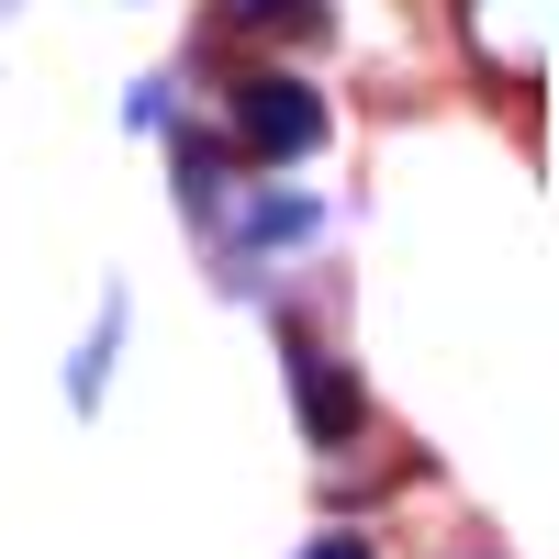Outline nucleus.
Listing matches in <instances>:
<instances>
[{
    "label": "nucleus",
    "instance_id": "obj_6",
    "mask_svg": "<svg viewBox=\"0 0 559 559\" xmlns=\"http://www.w3.org/2000/svg\"><path fill=\"white\" fill-rule=\"evenodd\" d=\"M123 336H134V292H123V280H102V302H90V336H79V358H68V414H102V403H112Z\"/></svg>",
    "mask_w": 559,
    "mask_h": 559
},
{
    "label": "nucleus",
    "instance_id": "obj_7",
    "mask_svg": "<svg viewBox=\"0 0 559 559\" xmlns=\"http://www.w3.org/2000/svg\"><path fill=\"white\" fill-rule=\"evenodd\" d=\"M236 179H247V168L213 146V123H179V134H168V202H179V224H191V236L224 213V191H236Z\"/></svg>",
    "mask_w": 559,
    "mask_h": 559
},
{
    "label": "nucleus",
    "instance_id": "obj_4",
    "mask_svg": "<svg viewBox=\"0 0 559 559\" xmlns=\"http://www.w3.org/2000/svg\"><path fill=\"white\" fill-rule=\"evenodd\" d=\"M448 34L481 90H503V102L548 90V0H448Z\"/></svg>",
    "mask_w": 559,
    "mask_h": 559
},
{
    "label": "nucleus",
    "instance_id": "obj_5",
    "mask_svg": "<svg viewBox=\"0 0 559 559\" xmlns=\"http://www.w3.org/2000/svg\"><path fill=\"white\" fill-rule=\"evenodd\" d=\"M324 12H336V0H213V34L258 45V68H292V45H313Z\"/></svg>",
    "mask_w": 559,
    "mask_h": 559
},
{
    "label": "nucleus",
    "instance_id": "obj_10",
    "mask_svg": "<svg viewBox=\"0 0 559 559\" xmlns=\"http://www.w3.org/2000/svg\"><path fill=\"white\" fill-rule=\"evenodd\" d=\"M448 559H503V548H492V537H459V548H448Z\"/></svg>",
    "mask_w": 559,
    "mask_h": 559
},
{
    "label": "nucleus",
    "instance_id": "obj_3",
    "mask_svg": "<svg viewBox=\"0 0 559 559\" xmlns=\"http://www.w3.org/2000/svg\"><path fill=\"white\" fill-rule=\"evenodd\" d=\"M280 392H292V426H302L313 459H358L369 437H381V414H369L347 347L324 336L313 313H280Z\"/></svg>",
    "mask_w": 559,
    "mask_h": 559
},
{
    "label": "nucleus",
    "instance_id": "obj_9",
    "mask_svg": "<svg viewBox=\"0 0 559 559\" xmlns=\"http://www.w3.org/2000/svg\"><path fill=\"white\" fill-rule=\"evenodd\" d=\"M292 559H381V537H369V526H347V515H336V526H313V537H302Z\"/></svg>",
    "mask_w": 559,
    "mask_h": 559
},
{
    "label": "nucleus",
    "instance_id": "obj_1",
    "mask_svg": "<svg viewBox=\"0 0 559 559\" xmlns=\"http://www.w3.org/2000/svg\"><path fill=\"white\" fill-rule=\"evenodd\" d=\"M324 224H336V202H324L313 179H236V191H224V213L202 224L213 292H236V302H269V292H280V269L324 247Z\"/></svg>",
    "mask_w": 559,
    "mask_h": 559
},
{
    "label": "nucleus",
    "instance_id": "obj_2",
    "mask_svg": "<svg viewBox=\"0 0 559 559\" xmlns=\"http://www.w3.org/2000/svg\"><path fill=\"white\" fill-rule=\"evenodd\" d=\"M324 134H336V112H324L313 68H236V79H224L213 146L236 157L247 179H302L324 157Z\"/></svg>",
    "mask_w": 559,
    "mask_h": 559
},
{
    "label": "nucleus",
    "instance_id": "obj_8",
    "mask_svg": "<svg viewBox=\"0 0 559 559\" xmlns=\"http://www.w3.org/2000/svg\"><path fill=\"white\" fill-rule=\"evenodd\" d=\"M191 123V68H146L123 90V134H179Z\"/></svg>",
    "mask_w": 559,
    "mask_h": 559
}]
</instances>
